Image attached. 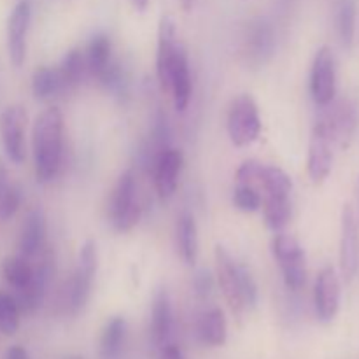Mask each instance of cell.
I'll list each match as a JSON object with an SVG mask.
<instances>
[{
    "label": "cell",
    "mask_w": 359,
    "mask_h": 359,
    "mask_svg": "<svg viewBox=\"0 0 359 359\" xmlns=\"http://www.w3.org/2000/svg\"><path fill=\"white\" fill-rule=\"evenodd\" d=\"M263 196L252 184H238L233 191V205L241 212H256L262 209Z\"/></svg>",
    "instance_id": "33"
},
{
    "label": "cell",
    "mask_w": 359,
    "mask_h": 359,
    "mask_svg": "<svg viewBox=\"0 0 359 359\" xmlns=\"http://www.w3.org/2000/svg\"><path fill=\"white\" fill-rule=\"evenodd\" d=\"M226 130L235 147H248L259 139L262 116L251 95L242 93L231 100L226 114Z\"/></svg>",
    "instance_id": "3"
},
{
    "label": "cell",
    "mask_w": 359,
    "mask_h": 359,
    "mask_svg": "<svg viewBox=\"0 0 359 359\" xmlns=\"http://www.w3.org/2000/svg\"><path fill=\"white\" fill-rule=\"evenodd\" d=\"M212 287H214V277L209 270H198L193 279V290H195L196 298L200 300H207L212 293Z\"/></svg>",
    "instance_id": "34"
},
{
    "label": "cell",
    "mask_w": 359,
    "mask_h": 359,
    "mask_svg": "<svg viewBox=\"0 0 359 359\" xmlns=\"http://www.w3.org/2000/svg\"><path fill=\"white\" fill-rule=\"evenodd\" d=\"M335 144L340 147H347L353 140L354 130H356V111L351 102L344 100L335 104L333 111L325 118Z\"/></svg>",
    "instance_id": "19"
},
{
    "label": "cell",
    "mask_w": 359,
    "mask_h": 359,
    "mask_svg": "<svg viewBox=\"0 0 359 359\" xmlns=\"http://www.w3.org/2000/svg\"><path fill=\"white\" fill-rule=\"evenodd\" d=\"M179 44L177 30L175 23L170 16H163L158 27V48H156V77L161 90L168 91V76H170V67L174 63L175 53H177Z\"/></svg>",
    "instance_id": "15"
},
{
    "label": "cell",
    "mask_w": 359,
    "mask_h": 359,
    "mask_svg": "<svg viewBox=\"0 0 359 359\" xmlns=\"http://www.w3.org/2000/svg\"><path fill=\"white\" fill-rule=\"evenodd\" d=\"M132 4L137 11L144 13V11L147 9V4H149V0H132Z\"/></svg>",
    "instance_id": "38"
},
{
    "label": "cell",
    "mask_w": 359,
    "mask_h": 359,
    "mask_svg": "<svg viewBox=\"0 0 359 359\" xmlns=\"http://www.w3.org/2000/svg\"><path fill=\"white\" fill-rule=\"evenodd\" d=\"M21 311L13 294L0 291V333L13 337L20 330Z\"/></svg>",
    "instance_id": "32"
},
{
    "label": "cell",
    "mask_w": 359,
    "mask_h": 359,
    "mask_svg": "<svg viewBox=\"0 0 359 359\" xmlns=\"http://www.w3.org/2000/svg\"><path fill=\"white\" fill-rule=\"evenodd\" d=\"M311 97L319 107L333 104L337 95V65L335 56L328 46L318 49L312 62L311 81H309Z\"/></svg>",
    "instance_id": "6"
},
{
    "label": "cell",
    "mask_w": 359,
    "mask_h": 359,
    "mask_svg": "<svg viewBox=\"0 0 359 359\" xmlns=\"http://www.w3.org/2000/svg\"><path fill=\"white\" fill-rule=\"evenodd\" d=\"M21 205V191L9 179V172L0 160V221H9Z\"/></svg>",
    "instance_id": "30"
},
{
    "label": "cell",
    "mask_w": 359,
    "mask_h": 359,
    "mask_svg": "<svg viewBox=\"0 0 359 359\" xmlns=\"http://www.w3.org/2000/svg\"><path fill=\"white\" fill-rule=\"evenodd\" d=\"M273 46H276V39H273L270 25L265 21L252 23L248 41H245V55H248L249 62L255 63V65L265 63L272 56Z\"/></svg>",
    "instance_id": "20"
},
{
    "label": "cell",
    "mask_w": 359,
    "mask_h": 359,
    "mask_svg": "<svg viewBox=\"0 0 359 359\" xmlns=\"http://www.w3.org/2000/svg\"><path fill=\"white\" fill-rule=\"evenodd\" d=\"M35 177L48 184L58 175L63 160V114L58 107H49L35 118L32 128Z\"/></svg>",
    "instance_id": "1"
},
{
    "label": "cell",
    "mask_w": 359,
    "mask_h": 359,
    "mask_svg": "<svg viewBox=\"0 0 359 359\" xmlns=\"http://www.w3.org/2000/svg\"><path fill=\"white\" fill-rule=\"evenodd\" d=\"M262 165L263 163H259V161H256V160L244 161V163L238 167L237 175H235V177H237V181H238V184H252V186H255L256 179H258L259 170H262Z\"/></svg>",
    "instance_id": "35"
},
{
    "label": "cell",
    "mask_w": 359,
    "mask_h": 359,
    "mask_svg": "<svg viewBox=\"0 0 359 359\" xmlns=\"http://www.w3.org/2000/svg\"><path fill=\"white\" fill-rule=\"evenodd\" d=\"M195 2H196V0H181L182 9H184V11H191L193 6H195Z\"/></svg>",
    "instance_id": "39"
},
{
    "label": "cell",
    "mask_w": 359,
    "mask_h": 359,
    "mask_svg": "<svg viewBox=\"0 0 359 359\" xmlns=\"http://www.w3.org/2000/svg\"><path fill=\"white\" fill-rule=\"evenodd\" d=\"M60 77H62L63 91L76 90L81 83L84 81V77L88 76L86 70V60H84V51L74 48L63 56L62 63L58 67Z\"/></svg>",
    "instance_id": "27"
},
{
    "label": "cell",
    "mask_w": 359,
    "mask_h": 359,
    "mask_svg": "<svg viewBox=\"0 0 359 359\" xmlns=\"http://www.w3.org/2000/svg\"><path fill=\"white\" fill-rule=\"evenodd\" d=\"M263 219L266 226L273 231H280L287 224L293 214V203L291 196H279V195H265L262 202Z\"/></svg>",
    "instance_id": "26"
},
{
    "label": "cell",
    "mask_w": 359,
    "mask_h": 359,
    "mask_svg": "<svg viewBox=\"0 0 359 359\" xmlns=\"http://www.w3.org/2000/svg\"><path fill=\"white\" fill-rule=\"evenodd\" d=\"M182 161H184V158H182L181 151L174 149L170 146L154 154V188H156V193L161 202H168L175 195V191H177Z\"/></svg>",
    "instance_id": "12"
},
{
    "label": "cell",
    "mask_w": 359,
    "mask_h": 359,
    "mask_svg": "<svg viewBox=\"0 0 359 359\" xmlns=\"http://www.w3.org/2000/svg\"><path fill=\"white\" fill-rule=\"evenodd\" d=\"M174 332V311H172L170 294L165 287L154 293L153 309H151V337L158 349L170 344Z\"/></svg>",
    "instance_id": "17"
},
{
    "label": "cell",
    "mask_w": 359,
    "mask_h": 359,
    "mask_svg": "<svg viewBox=\"0 0 359 359\" xmlns=\"http://www.w3.org/2000/svg\"><path fill=\"white\" fill-rule=\"evenodd\" d=\"M98 269V251L93 241H86L79 248L77 265L65 287V311L77 316L84 311L91 297L93 279Z\"/></svg>",
    "instance_id": "2"
},
{
    "label": "cell",
    "mask_w": 359,
    "mask_h": 359,
    "mask_svg": "<svg viewBox=\"0 0 359 359\" xmlns=\"http://www.w3.org/2000/svg\"><path fill=\"white\" fill-rule=\"evenodd\" d=\"M25 128L27 111L21 105H9L0 114V140L7 158L20 165L25 161Z\"/></svg>",
    "instance_id": "10"
},
{
    "label": "cell",
    "mask_w": 359,
    "mask_h": 359,
    "mask_svg": "<svg viewBox=\"0 0 359 359\" xmlns=\"http://www.w3.org/2000/svg\"><path fill=\"white\" fill-rule=\"evenodd\" d=\"M333 21L340 44L346 49L353 48L356 32V0H337Z\"/></svg>",
    "instance_id": "25"
},
{
    "label": "cell",
    "mask_w": 359,
    "mask_h": 359,
    "mask_svg": "<svg viewBox=\"0 0 359 359\" xmlns=\"http://www.w3.org/2000/svg\"><path fill=\"white\" fill-rule=\"evenodd\" d=\"M340 273L346 283H353L359 270V223L351 205L342 210V228H340Z\"/></svg>",
    "instance_id": "9"
},
{
    "label": "cell",
    "mask_w": 359,
    "mask_h": 359,
    "mask_svg": "<svg viewBox=\"0 0 359 359\" xmlns=\"http://www.w3.org/2000/svg\"><path fill=\"white\" fill-rule=\"evenodd\" d=\"M109 219L119 233H128L140 219V205L137 200V179L133 170H125L116 181L109 202Z\"/></svg>",
    "instance_id": "4"
},
{
    "label": "cell",
    "mask_w": 359,
    "mask_h": 359,
    "mask_svg": "<svg viewBox=\"0 0 359 359\" xmlns=\"http://www.w3.org/2000/svg\"><path fill=\"white\" fill-rule=\"evenodd\" d=\"M84 60H86L88 76L91 79L98 81L102 74L107 70V67L112 62V44L111 39L105 34H97L88 44L84 51Z\"/></svg>",
    "instance_id": "21"
},
{
    "label": "cell",
    "mask_w": 359,
    "mask_h": 359,
    "mask_svg": "<svg viewBox=\"0 0 359 359\" xmlns=\"http://www.w3.org/2000/svg\"><path fill=\"white\" fill-rule=\"evenodd\" d=\"M32 21L30 0H20L7 20V51L14 67L20 69L27 60V37Z\"/></svg>",
    "instance_id": "11"
},
{
    "label": "cell",
    "mask_w": 359,
    "mask_h": 359,
    "mask_svg": "<svg viewBox=\"0 0 359 359\" xmlns=\"http://www.w3.org/2000/svg\"><path fill=\"white\" fill-rule=\"evenodd\" d=\"M314 309L321 323H332L340 309V279L333 266H325L316 277Z\"/></svg>",
    "instance_id": "14"
},
{
    "label": "cell",
    "mask_w": 359,
    "mask_h": 359,
    "mask_svg": "<svg viewBox=\"0 0 359 359\" xmlns=\"http://www.w3.org/2000/svg\"><path fill=\"white\" fill-rule=\"evenodd\" d=\"M177 248L186 265L193 266L198 259V226L193 214L182 212L177 219Z\"/></svg>",
    "instance_id": "23"
},
{
    "label": "cell",
    "mask_w": 359,
    "mask_h": 359,
    "mask_svg": "<svg viewBox=\"0 0 359 359\" xmlns=\"http://www.w3.org/2000/svg\"><path fill=\"white\" fill-rule=\"evenodd\" d=\"M32 93L37 100H48L55 95L63 93V84L58 69L39 67L32 76Z\"/></svg>",
    "instance_id": "29"
},
{
    "label": "cell",
    "mask_w": 359,
    "mask_h": 359,
    "mask_svg": "<svg viewBox=\"0 0 359 359\" xmlns=\"http://www.w3.org/2000/svg\"><path fill=\"white\" fill-rule=\"evenodd\" d=\"M46 235H48V223H46L44 210L35 207L25 217L23 228L20 235V256L30 259L37 256L46 245Z\"/></svg>",
    "instance_id": "18"
},
{
    "label": "cell",
    "mask_w": 359,
    "mask_h": 359,
    "mask_svg": "<svg viewBox=\"0 0 359 359\" xmlns=\"http://www.w3.org/2000/svg\"><path fill=\"white\" fill-rule=\"evenodd\" d=\"M158 359H186L184 354H182V351L179 349L175 344H167V346H163L160 349V356Z\"/></svg>",
    "instance_id": "36"
},
{
    "label": "cell",
    "mask_w": 359,
    "mask_h": 359,
    "mask_svg": "<svg viewBox=\"0 0 359 359\" xmlns=\"http://www.w3.org/2000/svg\"><path fill=\"white\" fill-rule=\"evenodd\" d=\"M53 273H55V262H53L51 252L46 251V255L41 258V263L34 266V276H32L30 284L21 291H16L14 300L18 302V307H20L21 312L32 314V312L41 307L46 293H48Z\"/></svg>",
    "instance_id": "13"
},
{
    "label": "cell",
    "mask_w": 359,
    "mask_h": 359,
    "mask_svg": "<svg viewBox=\"0 0 359 359\" xmlns=\"http://www.w3.org/2000/svg\"><path fill=\"white\" fill-rule=\"evenodd\" d=\"M2 273L7 283L14 287V291H21L30 284L32 276H34V266L23 256H11V258L4 259Z\"/></svg>",
    "instance_id": "31"
},
{
    "label": "cell",
    "mask_w": 359,
    "mask_h": 359,
    "mask_svg": "<svg viewBox=\"0 0 359 359\" xmlns=\"http://www.w3.org/2000/svg\"><path fill=\"white\" fill-rule=\"evenodd\" d=\"M198 337L209 347H221L228 339V323L224 312L214 307L203 312L198 321Z\"/></svg>",
    "instance_id": "22"
},
{
    "label": "cell",
    "mask_w": 359,
    "mask_h": 359,
    "mask_svg": "<svg viewBox=\"0 0 359 359\" xmlns=\"http://www.w3.org/2000/svg\"><path fill=\"white\" fill-rule=\"evenodd\" d=\"M272 255L287 290L300 291L307 283V256L300 242L291 235L277 233L272 241Z\"/></svg>",
    "instance_id": "5"
},
{
    "label": "cell",
    "mask_w": 359,
    "mask_h": 359,
    "mask_svg": "<svg viewBox=\"0 0 359 359\" xmlns=\"http://www.w3.org/2000/svg\"><path fill=\"white\" fill-rule=\"evenodd\" d=\"M6 359H32L30 354L27 353V349L21 346H13L7 349Z\"/></svg>",
    "instance_id": "37"
},
{
    "label": "cell",
    "mask_w": 359,
    "mask_h": 359,
    "mask_svg": "<svg viewBox=\"0 0 359 359\" xmlns=\"http://www.w3.org/2000/svg\"><path fill=\"white\" fill-rule=\"evenodd\" d=\"M256 184L263 188L265 195L291 196V191H293V181L290 175L283 168L273 167V165H262Z\"/></svg>",
    "instance_id": "28"
},
{
    "label": "cell",
    "mask_w": 359,
    "mask_h": 359,
    "mask_svg": "<svg viewBox=\"0 0 359 359\" xmlns=\"http://www.w3.org/2000/svg\"><path fill=\"white\" fill-rule=\"evenodd\" d=\"M70 359H83V358H70Z\"/></svg>",
    "instance_id": "40"
},
{
    "label": "cell",
    "mask_w": 359,
    "mask_h": 359,
    "mask_svg": "<svg viewBox=\"0 0 359 359\" xmlns=\"http://www.w3.org/2000/svg\"><path fill=\"white\" fill-rule=\"evenodd\" d=\"M191 70H189V60L188 53H186L184 46L179 44L177 53H175L174 63L170 67V76H168V91L172 100H174V107L179 112H184L188 109L189 100H191Z\"/></svg>",
    "instance_id": "16"
},
{
    "label": "cell",
    "mask_w": 359,
    "mask_h": 359,
    "mask_svg": "<svg viewBox=\"0 0 359 359\" xmlns=\"http://www.w3.org/2000/svg\"><path fill=\"white\" fill-rule=\"evenodd\" d=\"M333 147H335V140H333L325 119H321L314 125L311 140H309L307 172L314 184H323L332 174Z\"/></svg>",
    "instance_id": "8"
},
{
    "label": "cell",
    "mask_w": 359,
    "mask_h": 359,
    "mask_svg": "<svg viewBox=\"0 0 359 359\" xmlns=\"http://www.w3.org/2000/svg\"><path fill=\"white\" fill-rule=\"evenodd\" d=\"M126 339V321L121 316H114L105 323L100 335L98 353L100 359H119Z\"/></svg>",
    "instance_id": "24"
},
{
    "label": "cell",
    "mask_w": 359,
    "mask_h": 359,
    "mask_svg": "<svg viewBox=\"0 0 359 359\" xmlns=\"http://www.w3.org/2000/svg\"><path fill=\"white\" fill-rule=\"evenodd\" d=\"M214 262H216L217 284L223 291L224 300L230 305L231 312L241 319L248 312L241 291V273H238L241 262H237L231 256V252L221 244H217L216 249H214Z\"/></svg>",
    "instance_id": "7"
}]
</instances>
